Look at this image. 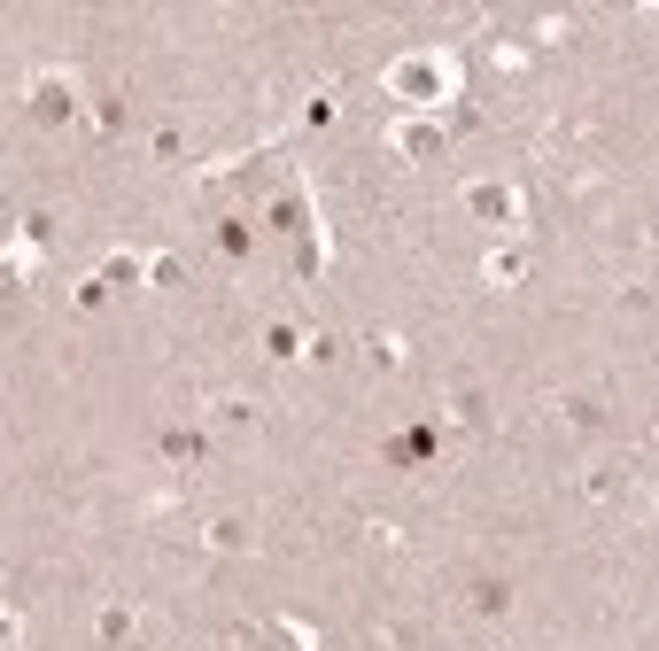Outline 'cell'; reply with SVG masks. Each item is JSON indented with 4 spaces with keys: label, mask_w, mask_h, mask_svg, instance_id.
<instances>
[{
    "label": "cell",
    "mask_w": 659,
    "mask_h": 651,
    "mask_svg": "<svg viewBox=\"0 0 659 651\" xmlns=\"http://www.w3.org/2000/svg\"><path fill=\"white\" fill-rule=\"evenodd\" d=\"M381 94L404 102V117H443V102H458V55L450 47H412L381 71Z\"/></svg>",
    "instance_id": "6da1fadb"
},
{
    "label": "cell",
    "mask_w": 659,
    "mask_h": 651,
    "mask_svg": "<svg viewBox=\"0 0 659 651\" xmlns=\"http://www.w3.org/2000/svg\"><path fill=\"white\" fill-rule=\"evenodd\" d=\"M24 102H32V109H40L47 125H71V117L86 109V86H78L71 71H40V78L24 86Z\"/></svg>",
    "instance_id": "7a4b0ae2"
},
{
    "label": "cell",
    "mask_w": 659,
    "mask_h": 651,
    "mask_svg": "<svg viewBox=\"0 0 659 651\" xmlns=\"http://www.w3.org/2000/svg\"><path fill=\"white\" fill-rule=\"evenodd\" d=\"M404 163H427V156H443V117H389V132H381Z\"/></svg>",
    "instance_id": "3957f363"
},
{
    "label": "cell",
    "mask_w": 659,
    "mask_h": 651,
    "mask_svg": "<svg viewBox=\"0 0 659 651\" xmlns=\"http://www.w3.org/2000/svg\"><path fill=\"white\" fill-rule=\"evenodd\" d=\"M466 210H474L481 225H504V233H512V225H520V186H512V179H474V186H466Z\"/></svg>",
    "instance_id": "277c9868"
},
{
    "label": "cell",
    "mask_w": 659,
    "mask_h": 651,
    "mask_svg": "<svg viewBox=\"0 0 659 651\" xmlns=\"http://www.w3.org/2000/svg\"><path fill=\"white\" fill-rule=\"evenodd\" d=\"M202 543H210L217 558H241V551H256V527H248L241 512H217V520L202 527Z\"/></svg>",
    "instance_id": "5b68a950"
},
{
    "label": "cell",
    "mask_w": 659,
    "mask_h": 651,
    "mask_svg": "<svg viewBox=\"0 0 659 651\" xmlns=\"http://www.w3.org/2000/svg\"><path fill=\"white\" fill-rule=\"evenodd\" d=\"M481 271H489V287H520L528 279V241H497Z\"/></svg>",
    "instance_id": "8992f818"
},
{
    "label": "cell",
    "mask_w": 659,
    "mask_h": 651,
    "mask_svg": "<svg viewBox=\"0 0 659 651\" xmlns=\"http://www.w3.org/2000/svg\"><path fill=\"white\" fill-rule=\"evenodd\" d=\"M94 636H102V643H132V636H140V605L109 597V605L94 612Z\"/></svg>",
    "instance_id": "52a82bcc"
},
{
    "label": "cell",
    "mask_w": 659,
    "mask_h": 651,
    "mask_svg": "<svg viewBox=\"0 0 659 651\" xmlns=\"http://www.w3.org/2000/svg\"><path fill=\"white\" fill-rule=\"evenodd\" d=\"M210 419H217V427H248V419H256V404L225 388V396H210Z\"/></svg>",
    "instance_id": "ba28073f"
},
{
    "label": "cell",
    "mask_w": 659,
    "mask_h": 651,
    "mask_svg": "<svg viewBox=\"0 0 659 651\" xmlns=\"http://www.w3.org/2000/svg\"><path fill=\"white\" fill-rule=\"evenodd\" d=\"M450 419H458V427H481V419H489V412H481V388H450Z\"/></svg>",
    "instance_id": "9c48e42d"
},
{
    "label": "cell",
    "mask_w": 659,
    "mask_h": 651,
    "mask_svg": "<svg viewBox=\"0 0 659 651\" xmlns=\"http://www.w3.org/2000/svg\"><path fill=\"white\" fill-rule=\"evenodd\" d=\"M264 350L272 357H302V334H295V326H264Z\"/></svg>",
    "instance_id": "30bf717a"
},
{
    "label": "cell",
    "mask_w": 659,
    "mask_h": 651,
    "mask_svg": "<svg viewBox=\"0 0 659 651\" xmlns=\"http://www.w3.org/2000/svg\"><path fill=\"white\" fill-rule=\"evenodd\" d=\"M365 357H373V365H404V342H396V334H365Z\"/></svg>",
    "instance_id": "8fae6325"
},
{
    "label": "cell",
    "mask_w": 659,
    "mask_h": 651,
    "mask_svg": "<svg viewBox=\"0 0 659 651\" xmlns=\"http://www.w3.org/2000/svg\"><path fill=\"white\" fill-rule=\"evenodd\" d=\"M272 636H279V643H287V651H318V636H310V628H302V620H272Z\"/></svg>",
    "instance_id": "7c38bea8"
},
{
    "label": "cell",
    "mask_w": 659,
    "mask_h": 651,
    "mask_svg": "<svg viewBox=\"0 0 659 651\" xmlns=\"http://www.w3.org/2000/svg\"><path fill=\"white\" fill-rule=\"evenodd\" d=\"M24 643V612L17 605H0V651H17Z\"/></svg>",
    "instance_id": "4fadbf2b"
},
{
    "label": "cell",
    "mask_w": 659,
    "mask_h": 651,
    "mask_svg": "<svg viewBox=\"0 0 659 651\" xmlns=\"http://www.w3.org/2000/svg\"><path fill=\"white\" fill-rule=\"evenodd\" d=\"M140 279H156V287H171V279H179V264H171V256H140Z\"/></svg>",
    "instance_id": "5bb4252c"
},
{
    "label": "cell",
    "mask_w": 659,
    "mask_h": 651,
    "mask_svg": "<svg viewBox=\"0 0 659 651\" xmlns=\"http://www.w3.org/2000/svg\"><path fill=\"white\" fill-rule=\"evenodd\" d=\"M620 489V466H589V497H613Z\"/></svg>",
    "instance_id": "9a60e30c"
}]
</instances>
